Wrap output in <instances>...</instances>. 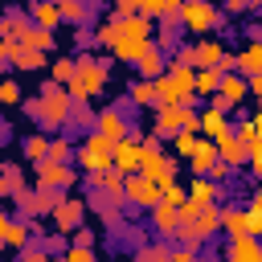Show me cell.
Returning <instances> with one entry per match:
<instances>
[{"label":"cell","instance_id":"9","mask_svg":"<svg viewBox=\"0 0 262 262\" xmlns=\"http://www.w3.org/2000/svg\"><path fill=\"white\" fill-rule=\"evenodd\" d=\"M86 209H90V201H82V196H70V192H66V196L57 201V209H53V229L74 237V233L82 229V221H86Z\"/></svg>","mask_w":262,"mask_h":262},{"label":"cell","instance_id":"13","mask_svg":"<svg viewBox=\"0 0 262 262\" xmlns=\"http://www.w3.org/2000/svg\"><path fill=\"white\" fill-rule=\"evenodd\" d=\"M106 143H123L127 135H131V123H127V115H123V106H102L98 111V127H94Z\"/></svg>","mask_w":262,"mask_h":262},{"label":"cell","instance_id":"22","mask_svg":"<svg viewBox=\"0 0 262 262\" xmlns=\"http://www.w3.org/2000/svg\"><path fill=\"white\" fill-rule=\"evenodd\" d=\"M221 233H225L229 242H237V237H250L246 209H237V205H221Z\"/></svg>","mask_w":262,"mask_h":262},{"label":"cell","instance_id":"3","mask_svg":"<svg viewBox=\"0 0 262 262\" xmlns=\"http://www.w3.org/2000/svg\"><path fill=\"white\" fill-rule=\"evenodd\" d=\"M74 164H78V172H82V176H102V172H111V168H115V143H106L98 131H90V135L78 143Z\"/></svg>","mask_w":262,"mask_h":262},{"label":"cell","instance_id":"14","mask_svg":"<svg viewBox=\"0 0 262 262\" xmlns=\"http://www.w3.org/2000/svg\"><path fill=\"white\" fill-rule=\"evenodd\" d=\"M29 20L33 25H41V29H49V33H57L61 29V0H33L29 4Z\"/></svg>","mask_w":262,"mask_h":262},{"label":"cell","instance_id":"34","mask_svg":"<svg viewBox=\"0 0 262 262\" xmlns=\"http://www.w3.org/2000/svg\"><path fill=\"white\" fill-rule=\"evenodd\" d=\"M53 41H57V33H49V29H41V25H29V33L20 37V45L41 49V53H49V49H53Z\"/></svg>","mask_w":262,"mask_h":262},{"label":"cell","instance_id":"2","mask_svg":"<svg viewBox=\"0 0 262 262\" xmlns=\"http://www.w3.org/2000/svg\"><path fill=\"white\" fill-rule=\"evenodd\" d=\"M111 82V66L98 53H78V74L70 82V98L74 102H94Z\"/></svg>","mask_w":262,"mask_h":262},{"label":"cell","instance_id":"6","mask_svg":"<svg viewBox=\"0 0 262 262\" xmlns=\"http://www.w3.org/2000/svg\"><path fill=\"white\" fill-rule=\"evenodd\" d=\"M225 25V12L209 0H188L184 4V33H201V37H217V29Z\"/></svg>","mask_w":262,"mask_h":262},{"label":"cell","instance_id":"23","mask_svg":"<svg viewBox=\"0 0 262 262\" xmlns=\"http://www.w3.org/2000/svg\"><path fill=\"white\" fill-rule=\"evenodd\" d=\"M217 160H221V151H217V143L201 135V143H196V156H192V160H188L184 168H188L192 176H209V168H213Z\"/></svg>","mask_w":262,"mask_h":262},{"label":"cell","instance_id":"33","mask_svg":"<svg viewBox=\"0 0 262 262\" xmlns=\"http://www.w3.org/2000/svg\"><path fill=\"white\" fill-rule=\"evenodd\" d=\"M29 184H25V172H20V164H4V176H0V196H16V192H25Z\"/></svg>","mask_w":262,"mask_h":262},{"label":"cell","instance_id":"47","mask_svg":"<svg viewBox=\"0 0 262 262\" xmlns=\"http://www.w3.org/2000/svg\"><path fill=\"white\" fill-rule=\"evenodd\" d=\"M70 246H82V250H94V229H86V225H82V229H78V233L70 237Z\"/></svg>","mask_w":262,"mask_h":262},{"label":"cell","instance_id":"15","mask_svg":"<svg viewBox=\"0 0 262 262\" xmlns=\"http://www.w3.org/2000/svg\"><path fill=\"white\" fill-rule=\"evenodd\" d=\"M217 151H221V164H229L233 172H237V168H250V147L237 139V131L221 135V139H217Z\"/></svg>","mask_w":262,"mask_h":262},{"label":"cell","instance_id":"54","mask_svg":"<svg viewBox=\"0 0 262 262\" xmlns=\"http://www.w3.org/2000/svg\"><path fill=\"white\" fill-rule=\"evenodd\" d=\"M250 119H254V127H258V135H262V111H254Z\"/></svg>","mask_w":262,"mask_h":262},{"label":"cell","instance_id":"35","mask_svg":"<svg viewBox=\"0 0 262 262\" xmlns=\"http://www.w3.org/2000/svg\"><path fill=\"white\" fill-rule=\"evenodd\" d=\"M196 143H201V135H192V131H180V135L172 139V156L188 164V160L196 156Z\"/></svg>","mask_w":262,"mask_h":262},{"label":"cell","instance_id":"42","mask_svg":"<svg viewBox=\"0 0 262 262\" xmlns=\"http://www.w3.org/2000/svg\"><path fill=\"white\" fill-rule=\"evenodd\" d=\"M0 102H4V106L20 102V86H16V78H12V74H8L4 82H0Z\"/></svg>","mask_w":262,"mask_h":262},{"label":"cell","instance_id":"44","mask_svg":"<svg viewBox=\"0 0 262 262\" xmlns=\"http://www.w3.org/2000/svg\"><path fill=\"white\" fill-rule=\"evenodd\" d=\"M246 221H250V237H262V209L246 205Z\"/></svg>","mask_w":262,"mask_h":262},{"label":"cell","instance_id":"27","mask_svg":"<svg viewBox=\"0 0 262 262\" xmlns=\"http://www.w3.org/2000/svg\"><path fill=\"white\" fill-rule=\"evenodd\" d=\"M74 74H78V57H70V53L53 57V66H49V82H57V86H66V90H70Z\"/></svg>","mask_w":262,"mask_h":262},{"label":"cell","instance_id":"8","mask_svg":"<svg viewBox=\"0 0 262 262\" xmlns=\"http://www.w3.org/2000/svg\"><path fill=\"white\" fill-rule=\"evenodd\" d=\"M33 237H37V229H33L25 217H16V213H0V242H4V250L25 254V250L33 246Z\"/></svg>","mask_w":262,"mask_h":262},{"label":"cell","instance_id":"21","mask_svg":"<svg viewBox=\"0 0 262 262\" xmlns=\"http://www.w3.org/2000/svg\"><path fill=\"white\" fill-rule=\"evenodd\" d=\"M225 196V184H213V180H205V176H192V184H188V201L196 205V209H209V205H217Z\"/></svg>","mask_w":262,"mask_h":262},{"label":"cell","instance_id":"57","mask_svg":"<svg viewBox=\"0 0 262 262\" xmlns=\"http://www.w3.org/2000/svg\"><path fill=\"white\" fill-rule=\"evenodd\" d=\"M221 262H229V258H221Z\"/></svg>","mask_w":262,"mask_h":262},{"label":"cell","instance_id":"39","mask_svg":"<svg viewBox=\"0 0 262 262\" xmlns=\"http://www.w3.org/2000/svg\"><path fill=\"white\" fill-rule=\"evenodd\" d=\"M33 246H41L45 254H53V258H61L57 250H70L66 246V233H49V237H33Z\"/></svg>","mask_w":262,"mask_h":262},{"label":"cell","instance_id":"10","mask_svg":"<svg viewBox=\"0 0 262 262\" xmlns=\"http://www.w3.org/2000/svg\"><path fill=\"white\" fill-rule=\"evenodd\" d=\"M156 205H164V188H160V184H151V180H143L139 172H135V176H127V209H131V213H135V209L151 213Z\"/></svg>","mask_w":262,"mask_h":262},{"label":"cell","instance_id":"25","mask_svg":"<svg viewBox=\"0 0 262 262\" xmlns=\"http://www.w3.org/2000/svg\"><path fill=\"white\" fill-rule=\"evenodd\" d=\"M229 262H262V237H237L225 246Z\"/></svg>","mask_w":262,"mask_h":262},{"label":"cell","instance_id":"46","mask_svg":"<svg viewBox=\"0 0 262 262\" xmlns=\"http://www.w3.org/2000/svg\"><path fill=\"white\" fill-rule=\"evenodd\" d=\"M225 12H229V16H242V12H258V4H254V0H229Z\"/></svg>","mask_w":262,"mask_h":262},{"label":"cell","instance_id":"32","mask_svg":"<svg viewBox=\"0 0 262 262\" xmlns=\"http://www.w3.org/2000/svg\"><path fill=\"white\" fill-rule=\"evenodd\" d=\"M221 78L225 74H217V70H196V98H217L221 94Z\"/></svg>","mask_w":262,"mask_h":262},{"label":"cell","instance_id":"30","mask_svg":"<svg viewBox=\"0 0 262 262\" xmlns=\"http://www.w3.org/2000/svg\"><path fill=\"white\" fill-rule=\"evenodd\" d=\"M90 209H94L106 225H119V213H123L127 205H119V201H111V196H102V192H90Z\"/></svg>","mask_w":262,"mask_h":262},{"label":"cell","instance_id":"40","mask_svg":"<svg viewBox=\"0 0 262 262\" xmlns=\"http://www.w3.org/2000/svg\"><path fill=\"white\" fill-rule=\"evenodd\" d=\"M164 205L184 209V205H188V188H184V184H168V188H164Z\"/></svg>","mask_w":262,"mask_h":262},{"label":"cell","instance_id":"50","mask_svg":"<svg viewBox=\"0 0 262 262\" xmlns=\"http://www.w3.org/2000/svg\"><path fill=\"white\" fill-rule=\"evenodd\" d=\"M250 98L258 102V111H262V74L258 78H250Z\"/></svg>","mask_w":262,"mask_h":262},{"label":"cell","instance_id":"37","mask_svg":"<svg viewBox=\"0 0 262 262\" xmlns=\"http://www.w3.org/2000/svg\"><path fill=\"white\" fill-rule=\"evenodd\" d=\"M168 66H184V70H201L196 61V41H180V49L168 57Z\"/></svg>","mask_w":262,"mask_h":262},{"label":"cell","instance_id":"31","mask_svg":"<svg viewBox=\"0 0 262 262\" xmlns=\"http://www.w3.org/2000/svg\"><path fill=\"white\" fill-rule=\"evenodd\" d=\"M196 233H201L205 242H213V237L221 233V205H209V209H201V217H196Z\"/></svg>","mask_w":262,"mask_h":262},{"label":"cell","instance_id":"41","mask_svg":"<svg viewBox=\"0 0 262 262\" xmlns=\"http://www.w3.org/2000/svg\"><path fill=\"white\" fill-rule=\"evenodd\" d=\"M111 16H115V20H131V16H139V0H115Z\"/></svg>","mask_w":262,"mask_h":262},{"label":"cell","instance_id":"1","mask_svg":"<svg viewBox=\"0 0 262 262\" xmlns=\"http://www.w3.org/2000/svg\"><path fill=\"white\" fill-rule=\"evenodd\" d=\"M25 115H29L45 135H49V131H61V127H70V119H74V98H70L66 86L45 82V86L37 90V98L25 102Z\"/></svg>","mask_w":262,"mask_h":262},{"label":"cell","instance_id":"26","mask_svg":"<svg viewBox=\"0 0 262 262\" xmlns=\"http://www.w3.org/2000/svg\"><path fill=\"white\" fill-rule=\"evenodd\" d=\"M49 139H53V135H45V131H33V135H25V143H20V151H25V160H29L33 168L49 160Z\"/></svg>","mask_w":262,"mask_h":262},{"label":"cell","instance_id":"5","mask_svg":"<svg viewBox=\"0 0 262 262\" xmlns=\"http://www.w3.org/2000/svg\"><path fill=\"white\" fill-rule=\"evenodd\" d=\"M66 192H53V188H25V192H16L12 196V205H16V217H25L29 225L37 221V217H53V209H57V201H61Z\"/></svg>","mask_w":262,"mask_h":262},{"label":"cell","instance_id":"16","mask_svg":"<svg viewBox=\"0 0 262 262\" xmlns=\"http://www.w3.org/2000/svg\"><path fill=\"white\" fill-rule=\"evenodd\" d=\"M180 209H172V205H156L151 209V229L160 233V242H176V233H180Z\"/></svg>","mask_w":262,"mask_h":262},{"label":"cell","instance_id":"19","mask_svg":"<svg viewBox=\"0 0 262 262\" xmlns=\"http://www.w3.org/2000/svg\"><path fill=\"white\" fill-rule=\"evenodd\" d=\"M225 53H229V45H225L221 37H201V41H196V61H201V70H221Z\"/></svg>","mask_w":262,"mask_h":262},{"label":"cell","instance_id":"28","mask_svg":"<svg viewBox=\"0 0 262 262\" xmlns=\"http://www.w3.org/2000/svg\"><path fill=\"white\" fill-rule=\"evenodd\" d=\"M172 242H147L143 250H131V262H172Z\"/></svg>","mask_w":262,"mask_h":262},{"label":"cell","instance_id":"12","mask_svg":"<svg viewBox=\"0 0 262 262\" xmlns=\"http://www.w3.org/2000/svg\"><path fill=\"white\" fill-rule=\"evenodd\" d=\"M192 111H196V106H160V111H156V123H151V135H156V139H176V135L184 131V123H188Z\"/></svg>","mask_w":262,"mask_h":262},{"label":"cell","instance_id":"7","mask_svg":"<svg viewBox=\"0 0 262 262\" xmlns=\"http://www.w3.org/2000/svg\"><path fill=\"white\" fill-rule=\"evenodd\" d=\"M33 180H37V188H53V192H70L78 180H86L78 168H70V164H53V160H45V164H37L33 168Z\"/></svg>","mask_w":262,"mask_h":262},{"label":"cell","instance_id":"17","mask_svg":"<svg viewBox=\"0 0 262 262\" xmlns=\"http://www.w3.org/2000/svg\"><path fill=\"white\" fill-rule=\"evenodd\" d=\"M164 57H168V53H164L160 45H151V49H147V53H143V57H139L131 70H135L143 82H160V78L168 74V61H164Z\"/></svg>","mask_w":262,"mask_h":262},{"label":"cell","instance_id":"45","mask_svg":"<svg viewBox=\"0 0 262 262\" xmlns=\"http://www.w3.org/2000/svg\"><path fill=\"white\" fill-rule=\"evenodd\" d=\"M16 262H53V254H45L41 246H29L25 254H16Z\"/></svg>","mask_w":262,"mask_h":262},{"label":"cell","instance_id":"29","mask_svg":"<svg viewBox=\"0 0 262 262\" xmlns=\"http://www.w3.org/2000/svg\"><path fill=\"white\" fill-rule=\"evenodd\" d=\"M127 98H131V106H160V94H156V82H143V78H135V82H131V90H127Z\"/></svg>","mask_w":262,"mask_h":262},{"label":"cell","instance_id":"38","mask_svg":"<svg viewBox=\"0 0 262 262\" xmlns=\"http://www.w3.org/2000/svg\"><path fill=\"white\" fill-rule=\"evenodd\" d=\"M70 127H82L86 135L98 127V115L90 111V102H74V119H70Z\"/></svg>","mask_w":262,"mask_h":262},{"label":"cell","instance_id":"53","mask_svg":"<svg viewBox=\"0 0 262 262\" xmlns=\"http://www.w3.org/2000/svg\"><path fill=\"white\" fill-rule=\"evenodd\" d=\"M250 205H254V209H262V184L254 188V201H250Z\"/></svg>","mask_w":262,"mask_h":262},{"label":"cell","instance_id":"52","mask_svg":"<svg viewBox=\"0 0 262 262\" xmlns=\"http://www.w3.org/2000/svg\"><path fill=\"white\" fill-rule=\"evenodd\" d=\"M196 262H221V258H217V254H209V250H201V254H196Z\"/></svg>","mask_w":262,"mask_h":262},{"label":"cell","instance_id":"49","mask_svg":"<svg viewBox=\"0 0 262 262\" xmlns=\"http://www.w3.org/2000/svg\"><path fill=\"white\" fill-rule=\"evenodd\" d=\"M250 176L262 184V143H258V147H250Z\"/></svg>","mask_w":262,"mask_h":262},{"label":"cell","instance_id":"56","mask_svg":"<svg viewBox=\"0 0 262 262\" xmlns=\"http://www.w3.org/2000/svg\"><path fill=\"white\" fill-rule=\"evenodd\" d=\"M258 16H262V4H258Z\"/></svg>","mask_w":262,"mask_h":262},{"label":"cell","instance_id":"11","mask_svg":"<svg viewBox=\"0 0 262 262\" xmlns=\"http://www.w3.org/2000/svg\"><path fill=\"white\" fill-rule=\"evenodd\" d=\"M246 98H250V78H242V74H225V78H221V94H217L209 106H217V111L233 115Z\"/></svg>","mask_w":262,"mask_h":262},{"label":"cell","instance_id":"36","mask_svg":"<svg viewBox=\"0 0 262 262\" xmlns=\"http://www.w3.org/2000/svg\"><path fill=\"white\" fill-rule=\"evenodd\" d=\"M74 156H78V147H74L66 135H53V139H49V160H53V164H74Z\"/></svg>","mask_w":262,"mask_h":262},{"label":"cell","instance_id":"24","mask_svg":"<svg viewBox=\"0 0 262 262\" xmlns=\"http://www.w3.org/2000/svg\"><path fill=\"white\" fill-rule=\"evenodd\" d=\"M61 16L74 29H90V20L98 16V4H82V0H61Z\"/></svg>","mask_w":262,"mask_h":262},{"label":"cell","instance_id":"51","mask_svg":"<svg viewBox=\"0 0 262 262\" xmlns=\"http://www.w3.org/2000/svg\"><path fill=\"white\" fill-rule=\"evenodd\" d=\"M172 262H196V250H184V246H176V250H172Z\"/></svg>","mask_w":262,"mask_h":262},{"label":"cell","instance_id":"55","mask_svg":"<svg viewBox=\"0 0 262 262\" xmlns=\"http://www.w3.org/2000/svg\"><path fill=\"white\" fill-rule=\"evenodd\" d=\"M53 262H70V258H66V254H61V258H53Z\"/></svg>","mask_w":262,"mask_h":262},{"label":"cell","instance_id":"4","mask_svg":"<svg viewBox=\"0 0 262 262\" xmlns=\"http://www.w3.org/2000/svg\"><path fill=\"white\" fill-rule=\"evenodd\" d=\"M176 172H180V160H176V156H164L160 139H156V135H147L139 176H143V180H151V184H160V188H168V184H176Z\"/></svg>","mask_w":262,"mask_h":262},{"label":"cell","instance_id":"43","mask_svg":"<svg viewBox=\"0 0 262 262\" xmlns=\"http://www.w3.org/2000/svg\"><path fill=\"white\" fill-rule=\"evenodd\" d=\"M205 180H213V184H225V180H233V168H229V164H221V160H217V164H213V168H209V176H205Z\"/></svg>","mask_w":262,"mask_h":262},{"label":"cell","instance_id":"18","mask_svg":"<svg viewBox=\"0 0 262 262\" xmlns=\"http://www.w3.org/2000/svg\"><path fill=\"white\" fill-rule=\"evenodd\" d=\"M229 131H233V123H229V115L205 102V106H201V135L217 143V139H221V135H229Z\"/></svg>","mask_w":262,"mask_h":262},{"label":"cell","instance_id":"48","mask_svg":"<svg viewBox=\"0 0 262 262\" xmlns=\"http://www.w3.org/2000/svg\"><path fill=\"white\" fill-rule=\"evenodd\" d=\"M66 258H70V262H98V254H94V250H82V246H70Z\"/></svg>","mask_w":262,"mask_h":262},{"label":"cell","instance_id":"20","mask_svg":"<svg viewBox=\"0 0 262 262\" xmlns=\"http://www.w3.org/2000/svg\"><path fill=\"white\" fill-rule=\"evenodd\" d=\"M139 168H143V147H139V143H131V139L115 143V172H123V176H135Z\"/></svg>","mask_w":262,"mask_h":262}]
</instances>
